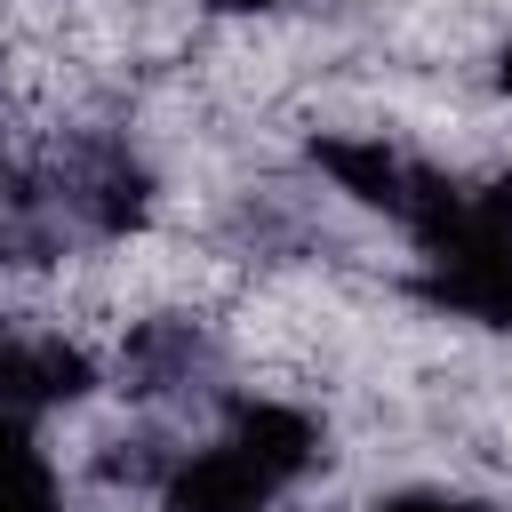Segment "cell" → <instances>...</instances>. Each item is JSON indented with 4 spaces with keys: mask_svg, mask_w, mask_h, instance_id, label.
Instances as JSON below:
<instances>
[{
    "mask_svg": "<svg viewBox=\"0 0 512 512\" xmlns=\"http://www.w3.org/2000/svg\"><path fill=\"white\" fill-rule=\"evenodd\" d=\"M496 80H504V88H512V48H504V64H496Z\"/></svg>",
    "mask_w": 512,
    "mask_h": 512,
    "instance_id": "cell-8",
    "label": "cell"
},
{
    "mask_svg": "<svg viewBox=\"0 0 512 512\" xmlns=\"http://www.w3.org/2000/svg\"><path fill=\"white\" fill-rule=\"evenodd\" d=\"M280 488H288V480H280L240 432H224V440H208V448H184V456L160 472V512H272Z\"/></svg>",
    "mask_w": 512,
    "mask_h": 512,
    "instance_id": "cell-3",
    "label": "cell"
},
{
    "mask_svg": "<svg viewBox=\"0 0 512 512\" xmlns=\"http://www.w3.org/2000/svg\"><path fill=\"white\" fill-rule=\"evenodd\" d=\"M0 512H56V488H0Z\"/></svg>",
    "mask_w": 512,
    "mask_h": 512,
    "instance_id": "cell-6",
    "label": "cell"
},
{
    "mask_svg": "<svg viewBox=\"0 0 512 512\" xmlns=\"http://www.w3.org/2000/svg\"><path fill=\"white\" fill-rule=\"evenodd\" d=\"M360 208H384L400 232H416V248H432L456 216H464V184L456 176H440L432 160H416V152H400V144H384V136H328L320 152H312Z\"/></svg>",
    "mask_w": 512,
    "mask_h": 512,
    "instance_id": "cell-1",
    "label": "cell"
},
{
    "mask_svg": "<svg viewBox=\"0 0 512 512\" xmlns=\"http://www.w3.org/2000/svg\"><path fill=\"white\" fill-rule=\"evenodd\" d=\"M424 296L456 320H480V328H512V240L488 232L464 200V216L424 248Z\"/></svg>",
    "mask_w": 512,
    "mask_h": 512,
    "instance_id": "cell-2",
    "label": "cell"
},
{
    "mask_svg": "<svg viewBox=\"0 0 512 512\" xmlns=\"http://www.w3.org/2000/svg\"><path fill=\"white\" fill-rule=\"evenodd\" d=\"M368 512H488V504L480 496H456V488H400V496H384Z\"/></svg>",
    "mask_w": 512,
    "mask_h": 512,
    "instance_id": "cell-5",
    "label": "cell"
},
{
    "mask_svg": "<svg viewBox=\"0 0 512 512\" xmlns=\"http://www.w3.org/2000/svg\"><path fill=\"white\" fill-rule=\"evenodd\" d=\"M88 384H96V360L64 328H16V320H0V408L8 416L72 408V400H88Z\"/></svg>",
    "mask_w": 512,
    "mask_h": 512,
    "instance_id": "cell-4",
    "label": "cell"
},
{
    "mask_svg": "<svg viewBox=\"0 0 512 512\" xmlns=\"http://www.w3.org/2000/svg\"><path fill=\"white\" fill-rule=\"evenodd\" d=\"M216 8H232V16H264V8H280V0H216Z\"/></svg>",
    "mask_w": 512,
    "mask_h": 512,
    "instance_id": "cell-7",
    "label": "cell"
}]
</instances>
